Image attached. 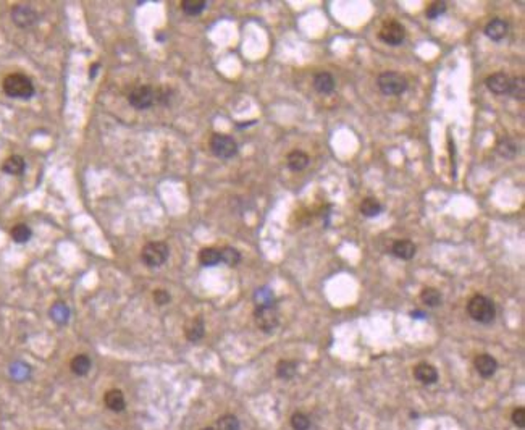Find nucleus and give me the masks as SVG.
Returning <instances> with one entry per match:
<instances>
[{"label": "nucleus", "instance_id": "412c9836", "mask_svg": "<svg viewBox=\"0 0 525 430\" xmlns=\"http://www.w3.org/2000/svg\"><path fill=\"white\" fill-rule=\"evenodd\" d=\"M383 210L382 207V204H380V201L377 198H372V196H368L362 201V204H360V213L364 215V217H368V219H372V217H377V215H380Z\"/></svg>", "mask_w": 525, "mask_h": 430}, {"label": "nucleus", "instance_id": "1a4fd4ad", "mask_svg": "<svg viewBox=\"0 0 525 430\" xmlns=\"http://www.w3.org/2000/svg\"><path fill=\"white\" fill-rule=\"evenodd\" d=\"M12 19L19 28H29L37 22V13L29 5H15L12 8Z\"/></svg>", "mask_w": 525, "mask_h": 430}, {"label": "nucleus", "instance_id": "c9c22d12", "mask_svg": "<svg viewBox=\"0 0 525 430\" xmlns=\"http://www.w3.org/2000/svg\"><path fill=\"white\" fill-rule=\"evenodd\" d=\"M512 422L520 428L525 427V409L523 407H517L516 411L512 413Z\"/></svg>", "mask_w": 525, "mask_h": 430}, {"label": "nucleus", "instance_id": "7c9ffc66", "mask_svg": "<svg viewBox=\"0 0 525 430\" xmlns=\"http://www.w3.org/2000/svg\"><path fill=\"white\" fill-rule=\"evenodd\" d=\"M217 430H239V421L238 417L233 414H225L218 419L217 422Z\"/></svg>", "mask_w": 525, "mask_h": 430}, {"label": "nucleus", "instance_id": "aec40b11", "mask_svg": "<svg viewBox=\"0 0 525 430\" xmlns=\"http://www.w3.org/2000/svg\"><path fill=\"white\" fill-rule=\"evenodd\" d=\"M286 160H288V167L293 171H301L309 165V156L304 150H297V149L288 154Z\"/></svg>", "mask_w": 525, "mask_h": 430}, {"label": "nucleus", "instance_id": "473e14b6", "mask_svg": "<svg viewBox=\"0 0 525 430\" xmlns=\"http://www.w3.org/2000/svg\"><path fill=\"white\" fill-rule=\"evenodd\" d=\"M257 306H273V293L269 288H260L255 291Z\"/></svg>", "mask_w": 525, "mask_h": 430}, {"label": "nucleus", "instance_id": "f704fd0d", "mask_svg": "<svg viewBox=\"0 0 525 430\" xmlns=\"http://www.w3.org/2000/svg\"><path fill=\"white\" fill-rule=\"evenodd\" d=\"M154 301H156V304L159 306H163V304H168L171 301V296L167 290H156L154 291Z\"/></svg>", "mask_w": 525, "mask_h": 430}, {"label": "nucleus", "instance_id": "72a5a7b5", "mask_svg": "<svg viewBox=\"0 0 525 430\" xmlns=\"http://www.w3.org/2000/svg\"><path fill=\"white\" fill-rule=\"evenodd\" d=\"M445 12H446V4L445 2H433V4H430V7L427 8L425 15L430 19H435V18L441 16Z\"/></svg>", "mask_w": 525, "mask_h": 430}, {"label": "nucleus", "instance_id": "c85d7f7f", "mask_svg": "<svg viewBox=\"0 0 525 430\" xmlns=\"http://www.w3.org/2000/svg\"><path fill=\"white\" fill-rule=\"evenodd\" d=\"M220 255H222V262H225L226 265H238L241 262V254L238 249H234V248H230V246H226V248L220 249Z\"/></svg>", "mask_w": 525, "mask_h": 430}, {"label": "nucleus", "instance_id": "423d86ee", "mask_svg": "<svg viewBox=\"0 0 525 430\" xmlns=\"http://www.w3.org/2000/svg\"><path fill=\"white\" fill-rule=\"evenodd\" d=\"M254 319L257 327L265 333H272L280 324V315H278L275 306H257Z\"/></svg>", "mask_w": 525, "mask_h": 430}, {"label": "nucleus", "instance_id": "2f4dec72", "mask_svg": "<svg viewBox=\"0 0 525 430\" xmlns=\"http://www.w3.org/2000/svg\"><path fill=\"white\" fill-rule=\"evenodd\" d=\"M291 427L294 430H309V427H311V421H309V417L302 413H294L291 416Z\"/></svg>", "mask_w": 525, "mask_h": 430}, {"label": "nucleus", "instance_id": "7ed1b4c3", "mask_svg": "<svg viewBox=\"0 0 525 430\" xmlns=\"http://www.w3.org/2000/svg\"><path fill=\"white\" fill-rule=\"evenodd\" d=\"M168 244L163 241H150L142 248L141 259L147 267H160L168 259Z\"/></svg>", "mask_w": 525, "mask_h": 430}, {"label": "nucleus", "instance_id": "393cba45", "mask_svg": "<svg viewBox=\"0 0 525 430\" xmlns=\"http://www.w3.org/2000/svg\"><path fill=\"white\" fill-rule=\"evenodd\" d=\"M420 299L428 307H438L441 304L443 296L436 288H424L420 293Z\"/></svg>", "mask_w": 525, "mask_h": 430}, {"label": "nucleus", "instance_id": "cd10ccee", "mask_svg": "<svg viewBox=\"0 0 525 430\" xmlns=\"http://www.w3.org/2000/svg\"><path fill=\"white\" fill-rule=\"evenodd\" d=\"M50 315H52V319L57 324H65L70 319V309L65 303H57L54 304L52 309H50Z\"/></svg>", "mask_w": 525, "mask_h": 430}, {"label": "nucleus", "instance_id": "6ab92c4d", "mask_svg": "<svg viewBox=\"0 0 525 430\" xmlns=\"http://www.w3.org/2000/svg\"><path fill=\"white\" fill-rule=\"evenodd\" d=\"M519 150H520V147L517 144V141L511 136L502 138L498 142V152H499V156L504 159H514L519 154Z\"/></svg>", "mask_w": 525, "mask_h": 430}, {"label": "nucleus", "instance_id": "2eb2a0df", "mask_svg": "<svg viewBox=\"0 0 525 430\" xmlns=\"http://www.w3.org/2000/svg\"><path fill=\"white\" fill-rule=\"evenodd\" d=\"M25 168H26V162L21 156H10L2 163V170L7 173V175L19 177L25 173Z\"/></svg>", "mask_w": 525, "mask_h": 430}, {"label": "nucleus", "instance_id": "ddd939ff", "mask_svg": "<svg viewBox=\"0 0 525 430\" xmlns=\"http://www.w3.org/2000/svg\"><path fill=\"white\" fill-rule=\"evenodd\" d=\"M475 369H477V372L482 375V377H491L493 374L496 372V369H498V362L496 359L493 356L490 354H480L477 356V359H475Z\"/></svg>", "mask_w": 525, "mask_h": 430}, {"label": "nucleus", "instance_id": "f3484780", "mask_svg": "<svg viewBox=\"0 0 525 430\" xmlns=\"http://www.w3.org/2000/svg\"><path fill=\"white\" fill-rule=\"evenodd\" d=\"M204 333H205V327L201 317H194V319H191L186 324V327H184V335H186V338L192 343L199 341L204 336Z\"/></svg>", "mask_w": 525, "mask_h": 430}, {"label": "nucleus", "instance_id": "c756f323", "mask_svg": "<svg viewBox=\"0 0 525 430\" xmlns=\"http://www.w3.org/2000/svg\"><path fill=\"white\" fill-rule=\"evenodd\" d=\"M508 94H511L514 99H517V100H523L525 99V81H523L522 76L511 79V86H509Z\"/></svg>", "mask_w": 525, "mask_h": 430}, {"label": "nucleus", "instance_id": "bb28decb", "mask_svg": "<svg viewBox=\"0 0 525 430\" xmlns=\"http://www.w3.org/2000/svg\"><path fill=\"white\" fill-rule=\"evenodd\" d=\"M10 234H12V240L15 243H26V241H29L33 231H31V228L28 227L26 223H18V225H15V227L12 228Z\"/></svg>", "mask_w": 525, "mask_h": 430}, {"label": "nucleus", "instance_id": "e433bc0d", "mask_svg": "<svg viewBox=\"0 0 525 430\" xmlns=\"http://www.w3.org/2000/svg\"><path fill=\"white\" fill-rule=\"evenodd\" d=\"M97 68H99V65H97V63H94V65L91 67V78H94V75H96Z\"/></svg>", "mask_w": 525, "mask_h": 430}, {"label": "nucleus", "instance_id": "0eeeda50", "mask_svg": "<svg viewBox=\"0 0 525 430\" xmlns=\"http://www.w3.org/2000/svg\"><path fill=\"white\" fill-rule=\"evenodd\" d=\"M128 100L135 109L146 110L157 100V92L154 91V88H150V86H139V88L131 91V94L128 96Z\"/></svg>", "mask_w": 525, "mask_h": 430}, {"label": "nucleus", "instance_id": "a878e982", "mask_svg": "<svg viewBox=\"0 0 525 430\" xmlns=\"http://www.w3.org/2000/svg\"><path fill=\"white\" fill-rule=\"evenodd\" d=\"M297 371V364L294 361H280L276 364V375L280 378H285V380H290L296 375Z\"/></svg>", "mask_w": 525, "mask_h": 430}, {"label": "nucleus", "instance_id": "4be33fe9", "mask_svg": "<svg viewBox=\"0 0 525 430\" xmlns=\"http://www.w3.org/2000/svg\"><path fill=\"white\" fill-rule=\"evenodd\" d=\"M199 262L204 265V267H213L222 262V255H220V249L217 248H204L199 252Z\"/></svg>", "mask_w": 525, "mask_h": 430}, {"label": "nucleus", "instance_id": "f03ea898", "mask_svg": "<svg viewBox=\"0 0 525 430\" xmlns=\"http://www.w3.org/2000/svg\"><path fill=\"white\" fill-rule=\"evenodd\" d=\"M467 314L472 317L475 322L480 324H491L495 320L496 315V307L493 304L490 298L483 294H475L472 296L467 303Z\"/></svg>", "mask_w": 525, "mask_h": 430}, {"label": "nucleus", "instance_id": "4468645a", "mask_svg": "<svg viewBox=\"0 0 525 430\" xmlns=\"http://www.w3.org/2000/svg\"><path fill=\"white\" fill-rule=\"evenodd\" d=\"M391 252H393L398 259H403V261H409V259H412L415 252H417V248H415V244L412 241H409V240H399L396 241L393 246H391Z\"/></svg>", "mask_w": 525, "mask_h": 430}, {"label": "nucleus", "instance_id": "20e7f679", "mask_svg": "<svg viewBox=\"0 0 525 430\" xmlns=\"http://www.w3.org/2000/svg\"><path fill=\"white\" fill-rule=\"evenodd\" d=\"M378 88L386 96H401L407 89V79L398 71H383L378 76Z\"/></svg>", "mask_w": 525, "mask_h": 430}, {"label": "nucleus", "instance_id": "f257e3e1", "mask_svg": "<svg viewBox=\"0 0 525 430\" xmlns=\"http://www.w3.org/2000/svg\"><path fill=\"white\" fill-rule=\"evenodd\" d=\"M4 92L13 99H31L34 96V84L23 73H12L5 76L2 83Z\"/></svg>", "mask_w": 525, "mask_h": 430}, {"label": "nucleus", "instance_id": "b1692460", "mask_svg": "<svg viewBox=\"0 0 525 430\" xmlns=\"http://www.w3.org/2000/svg\"><path fill=\"white\" fill-rule=\"evenodd\" d=\"M205 7H207L205 0H183L181 2V10L189 16L201 15L205 10Z\"/></svg>", "mask_w": 525, "mask_h": 430}, {"label": "nucleus", "instance_id": "4c0bfd02", "mask_svg": "<svg viewBox=\"0 0 525 430\" xmlns=\"http://www.w3.org/2000/svg\"><path fill=\"white\" fill-rule=\"evenodd\" d=\"M202 430H217V428H215V427H205V428H202Z\"/></svg>", "mask_w": 525, "mask_h": 430}, {"label": "nucleus", "instance_id": "39448f33", "mask_svg": "<svg viewBox=\"0 0 525 430\" xmlns=\"http://www.w3.org/2000/svg\"><path fill=\"white\" fill-rule=\"evenodd\" d=\"M210 150L213 152V156H217L218 159H231L238 154V144L231 136L220 135L215 133L210 138Z\"/></svg>", "mask_w": 525, "mask_h": 430}, {"label": "nucleus", "instance_id": "5701e85b", "mask_svg": "<svg viewBox=\"0 0 525 430\" xmlns=\"http://www.w3.org/2000/svg\"><path fill=\"white\" fill-rule=\"evenodd\" d=\"M91 369V359L86 354H78L71 359V372L76 375H86Z\"/></svg>", "mask_w": 525, "mask_h": 430}, {"label": "nucleus", "instance_id": "9b49d317", "mask_svg": "<svg viewBox=\"0 0 525 430\" xmlns=\"http://www.w3.org/2000/svg\"><path fill=\"white\" fill-rule=\"evenodd\" d=\"M487 88L495 92V94L501 96V94H508L509 92V86H511V78L506 73H495L487 78Z\"/></svg>", "mask_w": 525, "mask_h": 430}, {"label": "nucleus", "instance_id": "a211bd4d", "mask_svg": "<svg viewBox=\"0 0 525 430\" xmlns=\"http://www.w3.org/2000/svg\"><path fill=\"white\" fill-rule=\"evenodd\" d=\"M104 401H105V404L110 411H115V413H121L126 406L123 392L118 390V388H112V390H108L104 396Z\"/></svg>", "mask_w": 525, "mask_h": 430}, {"label": "nucleus", "instance_id": "f8f14e48", "mask_svg": "<svg viewBox=\"0 0 525 430\" xmlns=\"http://www.w3.org/2000/svg\"><path fill=\"white\" fill-rule=\"evenodd\" d=\"M414 377L420 383L431 385V383H436L438 380V371L431 364L420 362L414 367Z\"/></svg>", "mask_w": 525, "mask_h": 430}, {"label": "nucleus", "instance_id": "dca6fc26", "mask_svg": "<svg viewBox=\"0 0 525 430\" xmlns=\"http://www.w3.org/2000/svg\"><path fill=\"white\" fill-rule=\"evenodd\" d=\"M314 88L320 92V94H330L335 89V78L328 71H320L314 76Z\"/></svg>", "mask_w": 525, "mask_h": 430}, {"label": "nucleus", "instance_id": "9d476101", "mask_svg": "<svg viewBox=\"0 0 525 430\" xmlns=\"http://www.w3.org/2000/svg\"><path fill=\"white\" fill-rule=\"evenodd\" d=\"M508 33H509V25H508V22H504V19H501V18L491 19V22L485 26L487 37H490L491 40H495V42H499V40H502L504 37L508 36Z\"/></svg>", "mask_w": 525, "mask_h": 430}, {"label": "nucleus", "instance_id": "6e6552de", "mask_svg": "<svg viewBox=\"0 0 525 430\" xmlns=\"http://www.w3.org/2000/svg\"><path fill=\"white\" fill-rule=\"evenodd\" d=\"M406 37V29L404 26L398 22H389L385 25L380 31V39L383 40L388 46H399L403 44V40Z\"/></svg>", "mask_w": 525, "mask_h": 430}]
</instances>
